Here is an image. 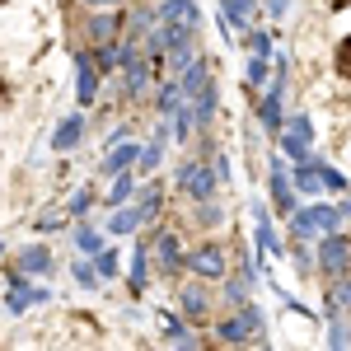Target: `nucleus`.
<instances>
[{"mask_svg":"<svg viewBox=\"0 0 351 351\" xmlns=\"http://www.w3.org/2000/svg\"><path fill=\"white\" fill-rule=\"evenodd\" d=\"M286 230H291V239H304L314 243L319 234H332V230H342V211L332 206V202H309V206H295L291 216H286Z\"/></svg>","mask_w":351,"mask_h":351,"instance_id":"obj_1","label":"nucleus"},{"mask_svg":"<svg viewBox=\"0 0 351 351\" xmlns=\"http://www.w3.org/2000/svg\"><path fill=\"white\" fill-rule=\"evenodd\" d=\"M253 337H263V309H258L253 300L234 304V314L216 324V342L220 347H243V342H253Z\"/></svg>","mask_w":351,"mask_h":351,"instance_id":"obj_2","label":"nucleus"},{"mask_svg":"<svg viewBox=\"0 0 351 351\" xmlns=\"http://www.w3.org/2000/svg\"><path fill=\"white\" fill-rule=\"evenodd\" d=\"M314 267L324 271L328 281L342 276V271H351V234H342V230L319 234V239H314Z\"/></svg>","mask_w":351,"mask_h":351,"instance_id":"obj_3","label":"nucleus"},{"mask_svg":"<svg viewBox=\"0 0 351 351\" xmlns=\"http://www.w3.org/2000/svg\"><path fill=\"white\" fill-rule=\"evenodd\" d=\"M188 271L197 281H225V276H230V248L220 239H202L188 253Z\"/></svg>","mask_w":351,"mask_h":351,"instance_id":"obj_4","label":"nucleus"},{"mask_svg":"<svg viewBox=\"0 0 351 351\" xmlns=\"http://www.w3.org/2000/svg\"><path fill=\"white\" fill-rule=\"evenodd\" d=\"M178 192L188 197V202H206V197H216L220 192V173L211 160H188L178 164Z\"/></svg>","mask_w":351,"mask_h":351,"instance_id":"obj_5","label":"nucleus"},{"mask_svg":"<svg viewBox=\"0 0 351 351\" xmlns=\"http://www.w3.org/2000/svg\"><path fill=\"white\" fill-rule=\"evenodd\" d=\"M276 150L286 155V160H309L314 155V122L295 112V117H286V127L276 132Z\"/></svg>","mask_w":351,"mask_h":351,"instance_id":"obj_6","label":"nucleus"},{"mask_svg":"<svg viewBox=\"0 0 351 351\" xmlns=\"http://www.w3.org/2000/svg\"><path fill=\"white\" fill-rule=\"evenodd\" d=\"M99 89H104V71L94 66L89 52H75V104H80V108H94Z\"/></svg>","mask_w":351,"mask_h":351,"instance_id":"obj_7","label":"nucleus"},{"mask_svg":"<svg viewBox=\"0 0 351 351\" xmlns=\"http://www.w3.org/2000/svg\"><path fill=\"white\" fill-rule=\"evenodd\" d=\"M84 33H89V47L94 43H117L122 33H127V14L122 10H89V24H84Z\"/></svg>","mask_w":351,"mask_h":351,"instance_id":"obj_8","label":"nucleus"},{"mask_svg":"<svg viewBox=\"0 0 351 351\" xmlns=\"http://www.w3.org/2000/svg\"><path fill=\"white\" fill-rule=\"evenodd\" d=\"M271 206H276L281 220L300 206V192H295V183H291V169H286V160H276V155H271Z\"/></svg>","mask_w":351,"mask_h":351,"instance_id":"obj_9","label":"nucleus"},{"mask_svg":"<svg viewBox=\"0 0 351 351\" xmlns=\"http://www.w3.org/2000/svg\"><path fill=\"white\" fill-rule=\"evenodd\" d=\"M155 263H160V276H178L188 267V253H183V239L173 230H160L155 234Z\"/></svg>","mask_w":351,"mask_h":351,"instance_id":"obj_10","label":"nucleus"},{"mask_svg":"<svg viewBox=\"0 0 351 351\" xmlns=\"http://www.w3.org/2000/svg\"><path fill=\"white\" fill-rule=\"evenodd\" d=\"M14 267L24 271V276H47V271L56 267L52 243H24V248L14 253Z\"/></svg>","mask_w":351,"mask_h":351,"instance_id":"obj_11","label":"nucleus"},{"mask_svg":"<svg viewBox=\"0 0 351 351\" xmlns=\"http://www.w3.org/2000/svg\"><path fill=\"white\" fill-rule=\"evenodd\" d=\"M178 309H183V319L192 328L206 324V314H211V295H206V281H188L183 291H178Z\"/></svg>","mask_w":351,"mask_h":351,"instance_id":"obj_12","label":"nucleus"},{"mask_svg":"<svg viewBox=\"0 0 351 351\" xmlns=\"http://www.w3.org/2000/svg\"><path fill=\"white\" fill-rule=\"evenodd\" d=\"M122 71H127V84H122V94H127V99H141V94H145V89L155 84V71H160V61H155V56L145 52L141 61L122 66Z\"/></svg>","mask_w":351,"mask_h":351,"instance_id":"obj_13","label":"nucleus"},{"mask_svg":"<svg viewBox=\"0 0 351 351\" xmlns=\"http://www.w3.org/2000/svg\"><path fill=\"white\" fill-rule=\"evenodd\" d=\"M281 94H286V89H271V84H267V94L258 99V127H263L271 141H276V132H281V127H286V108H281Z\"/></svg>","mask_w":351,"mask_h":351,"instance_id":"obj_14","label":"nucleus"},{"mask_svg":"<svg viewBox=\"0 0 351 351\" xmlns=\"http://www.w3.org/2000/svg\"><path fill=\"white\" fill-rule=\"evenodd\" d=\"M136 160H141V145H136L132 136H127V141H117V145H108V155H104V164H99V173H108V178H117V173H127V169H136Z\"/></svg>","mask_w":351,"mask_h":351,"instance_id":"obj_15","label":"nucleus"},{"mask_svg":"<svg viewBox=\"0 0 351 351\" xmlns=\"http://www.w3.org/2000/svg\"><path fill=\"white\" fill-rule=\"evenodd\" d=\"M258 14V0H220V24L225 33H248Z\"/></svg>","mask_w":351,"mask_h":351,"instance_id":"obj_16","label":"nucleus"},{"mask_svg":"<svg viewBox=\"0 0 351 351\" xmlns=\"http://www.w3.org/2000/svg\"><path fill=\"white\" fill-rule=\"evenodd\" d=\"M160 24H183L202 33V10L197 0H160Z\"/></svg>","mask_w":351,"mask_h":351,"instance_id":"obj_17","label":"nucleus"},{"mask_svg":"<svg viewBox=\"0 0 351 351\" xmlns=\"http://www.w3.org/2000/svg\"><path fill=\"white\" fill-rule=\"evenodd\" d=\"M291 183H295L300 197H324V173H319V160H314V155H309V160H295Z\"/></svg>","mask_w":351,"mask_h":351,"instance_id":"obj_18","label":"nucleus"},{"mask_svg":"<svg viewBox=\"0 0 351 351\" xmlns=\"http://www.w3.org/2000/svg\"><path fill=\"white\" fill-rule=\"evenodd\" d=\"M160 117H169V136H173V141H192V136L202 132V122H197V108H192L188 99H183V104H178L173 112H160Z\"/></svg>","mask_w":351,"mask_h":351,"instance_id":"obj_19","label":"nucleus"},{"mask_svg":"<svg viewBox=\"0 0 351 351\" xmlns=\"http://www.w3.org/2000/svg\"><path fill=\"white\" fill-rule=\"evenodd\" d=\"M80 141H84V117H80V112L61 117V122L52 127V150H61V155H66V150H75Z\"/></svg>","mask_w":351,"mask_h":351,"instance_id":"obj_20","label":"nucleus"},{"mask_svg":"<svg viewBox=\"0 0 351 351\" xmlns=\"http://www.w3.org/2000/svg\"><path fill=\"white\" fill-rule=\"evenodd\" d=\"M145 225V216H141V206L136 202H127V206H112V216H108V230L104 234H117V239H127V234H136Z\"/></svg>","mask_w":351,"mask_h":351,"instance_id":"obj_21","label":"nucleus"},{"mask_svg":"<svg viewBox=\"0 0 351 351\" xmlns=\"http://www.w3.org/2000/svg\"><path fill=\"white\" fill-rule=\"evenodd\" d=\"M328 319H351V271L332 276L328 286Z\"/></svg>","mask_w":351,"mask_h":351,"instance_id":"obj_22","label":"nucleus"},{"mask_svg":"<svg viewBox=\"0 0 351 351\" xmlns=\"http://www.w3.org/2000/svg\"><path fill=\"white\" fill-rule=\"evenodd\" d=\"M253 216H258V230H253V234H258V253H263V258H271V253L286 258V243L276 239V230H271V220H267V206H253Z\"/></svg>","mask_w":351,"mask_h":351,"instance_id":"obj_23","label":"nucleus"},{"mask_svg":"<svg viewBox=\"0 0 351 351\" xmlns=\"http://www.w3.org/2000/svg\"><path fill=\"white\" fill-rule=\"evenodd\" d=\"M160 332L169 337V342H178V347H192V324L183 319V314H169V309H164L160 314Z\"/></svg>","mask_w":351,"mask_h":351,"instance_id":"obj_24","label":"nucleus"},{"mask_svg":"<svg viewBox=\"0 0 351 351\" xmlns=\"http://www.w3.org/2000/svg\"><path fill=\"white\" fill-rule=\"evenodd\" d=\"M127 202H136V169H127V173H117L112 178V192L104 197V206H127Z\"/></svg>","mask_w":351,"mask_h":351,"instance_id":"obj_25","label":"nucleus"},{"mask_svg":"<svg viewBox=\"0 0 351 351\" xmlns=\"http://www.w3.org/2000/svg\"><path fill=\"white\" fill-rule=\"evenodd\" d=\"M71 239H75V248H80L84 258H94V253H104V248H108V239H104V230H94V225H75V234H71Z\"/></svg>","mask_w":351,"mask_h":351,"instance_id":"obj_26","label":"nucleus"},{"mask_svg":"<svg viewBox=\"0 0 351 351\" xmlns=\"http://www.w3.org/2000/svg\"><path fill=\"white\" fill-rule=\"evenodd\" d=\"M155 24H160V5H136L132 19H127V33H132V38H145Z\"/></svg>","mask_w":351,"mask_h":351,"instance_id":"obj_27","label":"nucleus"},{"mask_svg":"<svg viewBox=\"0 0 351 351\" xmlns=\"http://www.w3.org/2000/svg\"><path fill=\"white\" fill-rule=\"evenodd\" d=\"M164 164V136H155L150 145H141V160H136V173H145V178H155Z\"/></svg>","mask_w":351,"mask_h":351,"instance_id":"obj_28","label":"nucleus"},{"mask_svg":"<svg viewBox=\"0 0 351 351\" xmlns=\"http://www.w3.org/2000/svg\"><path fill=\"white\" fill-rule=\"evenodd\" d=\"M239 38H243V52L248 56H276V38L263 33V28H248V33H239Z\"/></svg>","mask_w":351,"mask_h":351,"instance_id":"obj_29","label":"nucleus"},{"mask_svg":"<svg viewBox=\"0 0 351 351\" xmlns=\"http://www.w3.org/2000/svg\"><path fill=\"white\" fill-rule=\"evenodd\" d=\"M178 104H183V84L173 75V80H164L160 89H155V112H173Z\"/></svg>","mask_w":351,"mask_h":351,"instance_id":"obj_30","label":"nucleus"},{"mask_svg":"<svg viewBox=\"0 0 351 351\" xmlns=\"http://www.w3.org/2000/svg\"><path fill=\"white\" fill-rule=\"evenodd\" d=\"M89 56H94V66H99L104 75L122 66V52H117V43H94V47H89Z\"/></svg>","mask_w":351,"mask_h":351,"instance_id":"obj_31","label":"nucleus"},{"mask_svg":"<svg viewBox=\"0 0 351 351\" xmlns=\"http://www.w3.org/2000/svg\"><path fill=\"white\" fill-rule=\"evenodd\" d=\"M150 248H145V243H136V253H132V291L136 295H141V291H145V276H150Z\"/></svg>","mask_w":351,"mask_h":351,"instance_id":"obj_32","label":"nucleus"},{"mask_svg":"<svg viewBox=\"0 0 351 351\" xmlns=\"http://www.w3.org/2000/svg\"><path fill=\"white\" fill-rule=\"evenodd\" d=\"M75 286H80V291H99V281H104V276H99V267H94V258H84L80 253V263H75Z\"/></svg>","mask_w":351,"mask_h":351,"instance_id":"obj_33","label":"nucleus"},{"mask_svg":"<svg viewBox=\"0 0 351 351\" xmlns=\"http://www.w3.org/2000/svg\"><path fill=\"white\" fill-rule=\"evenodd\" d=\"M192 61H197V43H183V47H173V52L164 56V66H169L173 75H183V71H188Z\"/></svg>","mask_w":351,"mask_h":351,"instance_id":"obj_34","label":"nucleus"},{"mask_svg":"<svg viewBox=\"0 0 351 351\" xmlns=\"http://www.w3.org/2000/svg\"><path fill=\"white\" fill-rule=\"evenodd\" d=\"M220 220H225V206H220L216 197H206V202H197V225H202V230H216Z\"/></svg>","mask_w":351,"mask_h":351,"instance_id":"obj_35","label":"nucleus"},{"mask_svg":"<svg viewBox=\"0 0 351 351\" xmlns=\"http://www.w3.org/2000/svg\"><path fill=\"white\" fill-rule=\"evenodd\" d=\"M253 281H258V276H248V271H243V276H225V300H230V304H243L248 291H253Z\"/></svg>","mask_w":351,"mask_h":351,"instance_id":"obj_36","label":"nucleus"},{"mask_svg":"<svg viewBox=\"0 0 351 351\" xmlns=\"http://www.w3.org/2000/svg\"><path fill=\"white\" fill-rule=\"evenodd\" d=\"M89 206H94V188L84 183V188H75V192H71V202H66V216H71V220H80L84 211H89Z\"/></svg>","mask_w":351,"mask_h":351,"instance_id":"obj_37","label":"nucleus"},{"mask_svg":"<svg viewBox=\"0 0 351 351\" xmlns=\"http://www.w3.org/2000/svg\"><path fill=\"white\" fill-rule=\"evenodd\" d=\"M136 197H141V202H136V206H141V216H145V220H155V211H160V197H164V188H160V183H150L145 192L136 188Z\"/></svg>","mask_w":351,"mask_h":351,"instance_id":"obj_38","label":"nucleus"},{"mask_svg":"<svg viewBox=\"0 0 351 351\" xmlns=\"http://www.w3.org/2000/svg\"><path fill=\"white\" fill-rule=\"evenodd\" d=\"M94 267H99V276L104 281H112V276H122V258H117V248H104V253H94Z\"/></svg>","mask_w":351,"mask_h":351,"instance_id":"obj_39","label":"nucleus"},{"mask_svg":"<svg viewBox=\"0 0 351 351\" xmlns=\"http://www.w3.org/2000/svg\"><path fill=\"white\" fill-rule=\"evenodd\" d=\"M248 84H267L271 80V56H248Z\"/></svg>","mask_w":351,"mask_h":351,"instance_id":"obj_40","label":"nucleus"},{"mask_svg":"<svg viewBox=\"0 0 351 351\" xmlns=\"http://www.w3.org/2000/svg\"><path fill=\"white\" fill-rule=\"evenodd\" d=\"M66 211H43V216L33 220V230H38V234H56V230H61V225H66Z\"/></svg>","mask_w":351,"mask_h":351,"instance_id":"obj_41","label":"nucleus"},{"mask_svg":"<svg viewBox=\"0 0 351 351\" xmlns=\"http://www.w3.org/2000/svg\"><path fill=\"white\" fill-rule=\"evenodd\" d=\"M319 173H324V188H328V192H347V178H342V173H337L332 164L319 160Z\"/></svg>","mask_w":351,"mask_h":351,"instance_id":"obj_42","label":"nucleus"},{"mask_svg":"<svg viewBox=\"0 0 351 351\" xmlns=\"http://www.w3.org/2000/svg\"><path fill=\"white\" fill-rule=\"evenodd\" d=\"M263 10H267L271 19H286L291 14V0H263Z\"/></svg>","mask_w":351,"mask_h":351,"instance_id":"obj_43","label":"nucleus"},{"mask_svg":"<svg viewBox=\"0 0 351 351\" xmlns=\"http://www.w3.org/2000/svg\"><path fill=\"white\" fill-rule=\"evenodd\" d=\"M84 10H108V5H122V0H80Z\"/></svg>","mask_w":351,"mask_h":351,"instance_id":"obj_44","label":"nucleus"},{"mask_svg":"<svg viewBox=\"0 0 351 351\" xmlns=\"http://www.w3.org/2000/svg\"><path fill=\"white\" fill-rule=\"evenodd\" d=\"M337 211H342V220H351V197L342 202V206H337Z\"/></svg>","mask_w":351,"mask_h":351,"instance_id":"obj_45","label":"nucleus"},{"mask_svg":"<svg viewBox=\"0 0 351 351\" xmlns=\"http://www.w3.org/2000/svg\"><path fill=\"white\" fill-rule=\"evenodd\" d=\"M0 253H5V243H0Z\"/></svg>","mask_w":351,"mask_h":351,"instance_id":"obj_46","label":"nucleus"}]
</instances>
